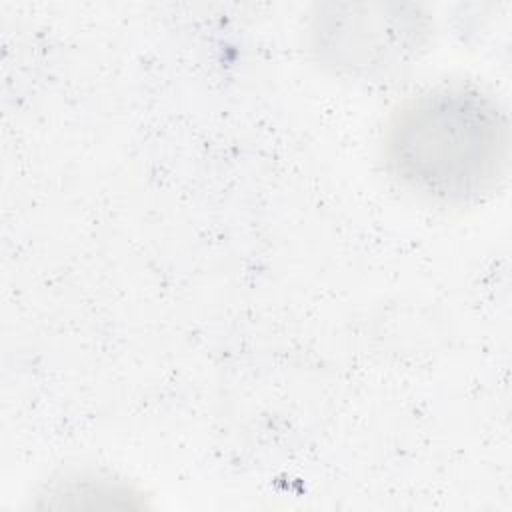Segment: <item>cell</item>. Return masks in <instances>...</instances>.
Masks as SVG:
<instances>
[{"instance_id":"cell-1","label":"cell","mask_w":512,"mask_h":512,"mask_svg":"<svg viewBox=\"0 0 512 512\" xmlns=\"http://www.w3.org/2000/svg\"><path fill=\"white\" fill-rule=\"evenodd\" d=\"M510 156L508 116L498 98L470 82H440L390 114L382 158L414 196L460 206L498 188Z\"/></svg>"},{"instance_id":"cell-2","label":"cell","mask_w":512,"mask_h":512,"mask_svg":"<svg viewBox=\"0 0 512 512\" xmlns=\"http://www.w3.org/2000/svg\"><path fill=\"white\" fill-rule=\"evenodd\" d=\"M430 18L402 4H326L308 24V50L334 76L376 82L422 54Z\"/></svg>"}]
</instances>
